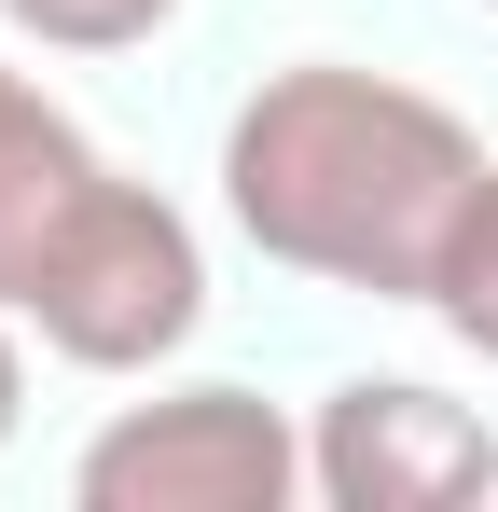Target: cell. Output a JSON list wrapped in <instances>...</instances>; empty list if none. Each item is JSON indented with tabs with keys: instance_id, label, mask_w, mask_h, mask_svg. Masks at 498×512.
<instances>
[{
	"instance_id": "cell-5",
	"label": "cell",
	"mask_w": 498,
	"mask_h": 512,
	"mask_svg": "<svg viewBox=\"0 0 498 512\" xmlns=\"http://www.w3.org/2000/svg\"><path fill=\"white\" fill-rule=\"evenodd\" d=\"M97 180H111V153H97L28 70H0V305H14V319H28V291L56 277L70 222L97 208Z\"/></svg>"
},
{
	"instance_id": "cell-7",
	"label": "cell",
	"mask_w": 498,
	"mask_h": 512,
	"mask_svg": "<svg viewBox=\"0 0 498 512\" xmlns=\"http://www.w3.org/2000/svg\"><path fill=\"white\" fill-rule=\"evenodd\" d=\"M180 0H0V28H28L42 56H125V42H153Z\"/></svg>"
},
{
	"instance_id": "cell-6",
	"label": "cell",
	"mask_w": 498,
	"mask_h": 512,
	"mask_svg": "<svg viewBox=\"0 0 498 512\" xmlns=\"http://www.w3.org/2000/svg\"><path fill=\"white\" fill-rule=\"evenodd\" d=\"M429 319L471 346V360H498V167L471 180L457 236H443V263H429Z\"/></svg>"
},
{
	"instance_id": "cell-1",
	"label": "cell",
	"mask_w": 498,
	"mask_h": 512,
	"mask_svg": "<svg viewBox=\"0 0 498 512\" xmlns=\"http://www.w3.org/2000/svg\"><path fill=\"white\" fill-rule=\"evenodd\" d=\"M485 180V139L443 111V97L388 84V70H263L222 125V208L263 263L332 277V291H374V305H429V263L457 236Z\"/></svg>"
},
{
	"instance_id": "cell-2",
	"label": "cell",
	"mask_w": 498,
	"mask_h": 512,
	"mask_svg": "<svg viewBox=\"0 0 498 512\" xmlns=\"http://www.w3.org/2000/svg\"><path fill=\"white\" fill-rule=\"evenodd\" d=\"M194 319H208V250H194V222L166 208L153 180L111 167L97 208L70 222L56 277L28 291V333L56 346L70 374H153V360L194 346Z\"/></svg>"
},
{
	"instance_id": "cell-3",
	"label": "cell",
	"mask_w": 498,
	"mask_h": 512,
	"mask_svg": "<svg viewBox=\"0 0 498 512\" xmlns=\"http://www.w3.org/2000/svg\"><path fill=\"white\" fill-rule=\"evenodd\" d=\"M305 485L319 457L263 388H153L70 457L83 512H291Z\"/></svg>"
},
{
	"instance_id": "cell-4",
	"label": "cell",
	"mask_w": 498,
	"mask_h": 512,
	"mask_svg": "<svg viewBox=\"0 0 498 512\" xmlns=\"http://www.w3.org/2000/svg\"><path fill=\"white\" fill-rule=\"evenodd\" d=\"M305 457H319V499H332V512L498 499V429L471 416V402H443V388H415V374H360V388H332L319 429H305Z\"/></svg>"
},
{
	"instance_id": "cell-8",
	"label": "cell",
	"mask_w": 498,
	"mask_h": 512,
	"mask_svg": "<svg viewBox=\"0 0 498 512\" xmlns=\"http://www.w3.org/2000/svg\"><path fill=\"white\" fill-rule=\"evenodd\" d=\"M14 416H28V360H14V305H0V443H14Z\"/></svg>"
}]
</instances>
